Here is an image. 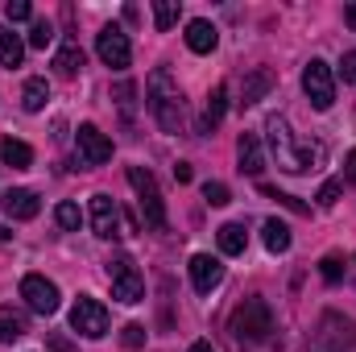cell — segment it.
I'll use <instances>...</instances> for the list:
<instances>
[{
	"instance_id": "cell-9",
	"label": "cell",
	"mask_w": 356,
	"mask_h": 352,
	"mask_svg": "<svg viewBox=\"0 0 356 352\" xmlns=\"http://www.w3.org/2000/svg\"><path fill=\"white\" fill-rule=\"evenodd\" d=\"M95 54H99V63H104V67L124 71V67H129V58H133V46H129V38H124V29H120V25H104V29L95 33Z\"/></svg>"
},
{
	"instance_id": "cell-5",
	"label": "cell",
	"mask_w": 356,
	"mask_h": 352,
	"mask_svg": "<svg viewBox=\"0 0 356 352\" xmlns=\"http://www.w3.org/2000/svg\"><path fill=\"white\" fill-rule=\"evenodd\" d=\"M353 344H356V328L340 311H327L319 319V328L311 332V352H348Z\"/></svg>"
},
{
	"instance_id": "cell-10",
	"label": "cell",
	"mask_w": 356,
	"mask_h": 352,
	"mask_svg": "<svg viewBox=\"0 0 356 352\" xmlns=\"http://www.w3.org/2000/svg\"><path fill=\"white\" fill-rule=\"evenodd\" d=\"M21 298H25V307L38 311V315H54V311H58V286H54L50 278H42V273H25V278H21Z\"/></svg>"
},
{
	"instance_id": "cell-31",
	"label": "cell",
	"mask_w": 356,
	"mask_h": 352,
	"mask_svg": "<svg viewBox=\"0 0 356 352\" xmlns=\"http://www.w3.org/2000/svg\"><path fill=\"white\" fill-rule=\"evenodd\" d=\"M203 199H207L211 207H224L232 195H228V186H224V182H203Z\"/></svg>"
},
{
	"instance_id": "cell-12",
	"label": "cell",
	"mask_w": 356,
	"mask_h": 352,
	"mask_svg": "<svg viewBox=\"0 0 356 352\" xmlns=\"http://www.w3.org/2000/svg\"><path fill=\"white\" fill-rule=\"evenodd\" d=\"M79 158H83V166H104V162H112V141L95 129V125H79Z\"/></svg>"
},
{
	"instance_id": "cell-30",
	"label": "cell",
	"mask_w": 356,
	"mask_h": 352,
	"mask_svg": "<svg viewBox=\"0 0 356 352\" xmlns=\"http://www.w3.org/2000/svg\"><path fill=\"white\" fill-rule=\"evenodd\" d=\"M261 195H269V199H277L282 207H290V211H298V216H307V203H302V199H294V195H282L277 186H266V182H261Z\"/></svg>"
},
{
	"instance_id": "cell-2",
	"label": "cell",
	"mask_w": 356,
	"mask_h": 352,
	"mask_svg": "<svg viewBox=\"0 0 356 352\" xmlns=\"http://www.w3.org/2000/svg\"><path fill=\"white\" fill-rule=\"evenodd\" d=\"M145 108L154 112V120L166 133H178L182 129V91H178V83L170 79L166 67H158L149 75V83H145Z\"/></svg>"
},
{
	"instance_id": "cell-35",
	"label": "cell",
	"mask_w": 356,
	"mask_h": 352,
	"mask_svg": "<svg viewBox=\"0 0 356 352\" xmlns=\"http://www.w3.org/2000/svg\"><path fill=\"white\" fill-rule=\"evenodd\" d=\"M133 99H137V88H133V83H120V88H116V104H120L124 116H133Z\"/></svg>"
},
{
	"instance_id": "cell-40",
	"label": "cell",
	"mask_w": 356,
	"mask_h": 352,
	"mask_svg": "<svg viewBox=\"0 0 356 352\" xmlns=\"http://www.w3.org/2000/svg\"><path fill=\"white\" fill-rule=\"evenodd\" d=\"M186 352H216V349H211L207 340H195V344H191V349H186Z\"/></svg>"
},
{
	"instance_id": "cell-7",
	"label": "cell",
	"mask_w": 356,
	"mask_h": 352,
	"mask_svg": "<svg viewBox=\"0 0 356 352\" xmlns=\"http://www.w3.org/2000/svg\"><path fill=\"white\" fill-rule=\"evenodd\" d=\"M302 91H307L311 108H319V112H327L336 104V75H332V67L323 58H311L302 67Z\"/></svg>"
},
{
	"instance_id": "cell-29",
	"label": "cell",
	"mask_w": 356,
	"mask_h": 352,
	"mask_svg": "<svg viewBox=\"0 0 356 352\" xmlns=\"http://www.w3.org/2000/svg\"><path fill=\"white\" fill-rule=\"evenodd\" d=\"M319 273H323V282H340V278H344V257H340V253H327V257L319 262Z\"/></svg>"
},
{
	"instance_id": "cell-41",
	"label": "cell",
	"mask_w": 356,
	"mask_h": 352,
	"mask_svg": "<svg viewBox=\"0 0 356 352\" xmlns=\"http://www.w3.org/2000/svg\"><path fill=\"white\" fill-rule=\"evenodd\" d=\"M348 25H353V29H356V4H353V8H348Z\"/></svg>"
},
{
	"instance_id": "cell-16",
	"label": "cell",
	"mask_w": 356,
	"mask_h": 352,
	"mask_svg": "<svg viewBox=\"0 0 356 352\" xmlns=\"http://www.w3.org/2000/svg\"><path fill=\"white\" fill-rule=\"evenodd\" d=\"M216 42H220V33H216L211 21H186V46H191L195 54H211Z\"/></svg>"
},
{
	"instance_id": "cell-19",
	"label": "cell",
	"mask_w": 356,
	"mask_h": 352,
	"mask_svg": "<svg viewBox=\"0 0 356 352\" xmlns=\"http://www.w3.org/2000/svg\"><path fill=\"white\" fill-rule=\"evenodd\" d=\"M224 112H228V88L220 83V88L207 95V108H203V125H199V133H211V129L224 120Z\"/></svg>"
},
{
	"instance_id": "cell-17",
	"label": "cell",
	"mask_w": 356,
	"mask_h": 352,
	"mask_svg": "<svg viewBox=\"0 0 356 352\" xmlns=\"http://www.w3.org/2000/svg\"><path fill=\"white\" fill-rule=\"evenodd\" d=\"M54 71H58L63 79H75V75L83 71V50H79V42H63V50L54 54Z\"/></svg>"
},
{
	"instance_id": "cell-8",
	"label": "cell",
	"mask_w": 356,
	"mask_h": 352,
	"mask_svg": "<svg viewBox=\"0 0 356 352\" xmlns=\"http://www.w3.org/2000/svg\"><path fill=\"white\" fill-rule=\"evenodd\" d=\"M71 328L88 340H104L108 336V307L91 294H79L75 307H71Z\"/></svg>"
},
{
	"instance_id": "cell-22",
	"label": "cell",
	"mask_w": 356,
	"mask_h": 352,
	"mask_svg": "<svg viewBox=\"0 0 356 352\" xmlns=\"http://www.w3.org/2000/svg\"><path fill=\"white\" fill-rule=\"evenodd\" d=\"M216 241H220V253H228V257L245 253V245H249V237H245V224H224V228L216 232Z\"/></svg>"
},
{
	"instance_id": "cell-28",
	"label": "cell",
	"mask_w": 356,
	"mask_h": 352,
	"mask_svg": "<svg viewBox=\"0 0 356 352\" xmlns=\"http://www.w3.org/2000/svg\"><path fill=\"white\" fill-rule=\"evenodd\" d=\"M175 21H178V4H175V0H158V4H154V25L166 33Z\"/></svg>"
},
{
	"instance_id": "cell-26",
	"label": "cell",
	"mask_w": 356,
	"mask_h": 352,
	"mask_svg": "<svg viewBox=\"0 0 356 352\" xmlns=\"http://www.w3.org/2000/svg\"><path fill=\"white\" fill-rule=\"evenodd\" d=\"M54 220H58V228H63V232H79V224H83V211H79V207L67 199V203H58V207H54Z\"/></svg>"
},
{
	"instance_id": "cell-34",
	"label": "cell",
	"mask_w": 356,
	"mask_h": 352,
	"mask_svg": "<svg viewBox=\"0 0 356 352\" xmlns=\"http://www.w3.org/2000/svg\"><path fill=\"white\" fill-rule=\"evenodd\" d=\"M120 344H124V349H141V344H145V328H141V323H129V328L120 332Z\"/></svg>"
},
{
	"instance_id": "cell-32",
	"label": "cell",
	"mask_w": 356,
	"mask_h": 352,
	"mask_svg": "<svg viewBox=\"0 0 356 352\" xmlns=\"http://www.w3.org/2000/svg\"><path fill=\"white\" fill-rule=\"evenodd\" d=\"M4 17H8V21H29L33 8H29V0H8V4H4Z\"/></svg>"
},
{
	"instance_id": "cell-4",
	"label": "cell",
	"mask_w": 356,
	"mask_h": 352,
	"mask_svg": "<svg viewBox=\"0 0 356 352\" xmlns=\"http://www.w3.org/2000/svg\"><path fill=\"white\" fill-rule=\"evenodd\" d=\"M129 186L137 191V207L145 216V228L149 232H166V203H162V191H158L154 175L141 170V166H129Z\"/></svg>"
},
{
	"instance_id": "cell-37",
	"label": "cell",
	"mask_w": 356,
	"mask_h": 352,
	"mask_svg": "<svg viewBox=\"0 0 356 352\" xmlns=\"http://www.w3.org/2000/svg\"><path fill=\"white\" fill-rule=\"evenodd\" d=\"M340 67H344V79L356 88V50H348V54H344V63H340Z\"/></svg>"
},
{
	"instance_id": "cell-39",
	"label": "cell",
	"mask_w": 356,
	"mask_h": 352,
	"mask_svg": "<svg viewBox=\"0 0 356 352\" xmlns=\"http://www.w3.org/2000/svg\"><path fill=\"white\" fill-rule=\"evenodd\" d=\"M175 178H178V182H191V166H186V162H178V166H175Z\"/></svg>"
},
{
	"instance_id": "cell-1",
	"label": "cell",
	"mask_w": 356,
	"mask_h": 352,
	"mask_svg": "<svg viewBox=\"0 0 356 352\" xmlns=\"http://www.w3.org/2000/svg\"><path fill=\"white\" fill-rule=\"evenodd\" d=\"M266 133H269V150H273V158H277V166L286 175H302V170H315V162H323V145H315V141L298 145L286 116H269Z\"/></svg>"
},
{
	"instance_id": "cell-24",
	"label": "cell",
	"mask_w": 356,
	"mask_h": 352,
	"mask_svg": "<svg viewBox=\"0 0 356 352\" xmlns=\"http://www.w3.org/2000/svg\"><path fill=\"white\" fill-rule=\"evenodd\" d=\"M273 88V75H269L266 67H257V71H249V79H245V95H241V104L249 108V104H257L266 91Z\"/></svg>"
},
{
	"instance_id": "cell-38",
	"label": "cell",
	"mask_w": 356,
	"mask_h": 352,
	"mask_svg": "<svg viewBox=\"0 0 356 352\" xmlns=\"http://www.w3.org/2000/svg\"><path fill=\"white\" fill-rule=\"evenodd\" d=\"M344 178H348V182L356 186V150L348 154V162H344Z\"/></svg>"
},
{
	"instance_id": "cell-21",
	"label": "cell",
	"mask_w": 356,
	"mask_h": 352,
	"mask_svg": "<svg viewBox=\"0 0 356 352\" xmlns=\"http://www.w3.org/2000/svg\"><path fill=\"white\" fill-rule=\"evenodd\" d=\"M25 332H29L25 315H21V311H13V307H0V344H13V340H21Z\"/></svg>"
},
{
	"instance_id": "cell-13",
	"label": "cell",
	"mask_w": 356,
	"mask_h": 352,
	"mask_svg": "<svg viewBox=\"0 0 356 352\" xmlns=\"http://www.w3.org/2000/svg\"><path fill=\"white\" fill-rule=\"evenodd\" d=\"M191 282H195L199 294H211V290L224 282V262L211 257V253H195V257H191Z\"/></svg>"
},
{
	"instance_id": "cell-36",
	"label": "cell",
	"mask_w": 356,
	"mask_h": 352,
	"mask_svg": "<svg viewBox=\"0 0 356 352\" xmlns=\"http://www.w3.org/2000/svg\"><path fill=\"white\" fill-rule=\"evenodd\" d=\"M46 352H79V349H75L63 332H50V336H46Z\"/></svg>"
},
{
	"instance_id": "cell-14",
	"label": "cell",
	"mask_w": 356,
	"mask_h": 352,
	"mask_svg": "<svg viewBox=\"0 0 356 352\" xmlns=\"http://www.w3.org/2000/svg\"><path fill=\"white\" fill-rule=\"evenodd\" d=\"M4 216L8 220H33L38 211H42V203H38V195L33 191H25V186H13V191H4Z\"/></svg>"
},
{
	"instance_id": "cell-6",
	"label": "cell",
	"mask_w": 356,
	"mask_h": 352,
	"mask_svg": "<svg viewBox=\"0 0 356 352\" xmlns=\"http://www.w3.org/2000/svg\"><path fill=\"white\" fill-rule=\"evenodd\" d=\"M108 282H112V298H120V303H141L145 298V278H141V269L133 257H112L108 262Z\"/></svg>"
},
{
	"instance_id": "cell-27",
	"label": "cell",
	"mask_w": 356,
	"mask_h": 352,
	"mask_svg": "<svg viewBox=\"0 0 356 352\" xmlns=\"http://www.w3.org/2000/svg\"><path fill=\"white\" fill-rule=\"evenodd\" d=\"M54 42V25L46 21V17H33V25H29V46L33 50H46Z\"/></svg>"
},
{
	"instance_id": "cell-23",
	"label": "cell",
	"mask_w": 356,
	"mask_h": 352,
	"mask_svg": "<svg viewBox=\"0 0 356 352\" xmlns=\"http://www.w3.org/2000/svg\"><path fill=\"white\" fill-rule=\"evenodd\" d=\"M21 58H25V42L13 33V29H0V67H21Z\"/></svg>"
},
{
	"instance_id": "cell-15",
	"label": "cell",
	"mask_w": 356,
	"mask_h": 352,
	"mask_svg": "<svg viewBox=\"0 0 356 352\" xmlns=\"http://www.w3.org/2000/svg\"><path fill=\"white\" fill-rule=\"evenodd\" d=\"M236 158H241V170L253 178H261L266 170V150H261V141L253 137V133H241V141H236Z\"/></svg>"
},
{
	"instance_id": "cell-18",
	"label": "cell",
	"mask_w": 356,
	"mask_h": 352,
	"mask_svg": "<svg viewBox=\"0 0 356 352\" xmlns=\"http://www.w3.org/2000/svg\"><path fill=\"white\" fill-rule=\"evenodd\" d=\"M0 162L13 166V170H29V166H33V150H29L25 141L4 137V141H0Z\"/></svg>"
},
{
	"instance_id": "cell-11",
	"label": "cell",
	"mask_w": 356,
	"mask_h": 352,
	"mask_svg": "<svg viewBox=\"0 0 356 352\" xmlns=\"http://www.w3.org/2000/svg\"><path fill=\"white\" fill-rule=\"evenodd\" d=\"M91 232L99 241H116L120 237V207L112 203V195H91Z\"/></svg>"
},
{
	"instance_id": "cell-25",
	"label": "cell",
	"mask_w": 356,
	"mask_h": 352,
	"mask_svg": "<svg viewBox=\"0 0 356 352\" xmlns=\"http://www.w3.org/2000/svg\"><path fill=\"white\" fill-rule=\"evenodd\" d=\"M261 241H266L269 253H286V249H290V228H286L282 220H266V224H261Z\"/></svg>"
},
{
	"instance_id": "cell-33",
	"label": "cell",
	"mask_w": 356,
	"mask_h": 352,
	"mask_svg": "<svg viewBox=\"0 0 356 352\" xmlns=\"http://www.w3.org/2000/svg\"><path fill=\"white\" fill-rule=\"evenodd\" d=\"M340 191H344V186H340L336 178L323 182V186H319V207H336V203H340Z\"/></svg>"
},
{
	"instance_id": "cell-3",
	"label": "cell",
	"mask_w": 356,
	"mask_h": 352,
	"mask_svg": "<svg viewBox=\"0 0 356 352\" xmlns=\"http://www.w3.org/2000/svg\"><path fill=\"white\" fill-rule=\"evenodd\" d=\"M228 332L236 336V344H245V349H253V344H261L269 340V332H273V311H269L266 298H245L236 311H232V319H228Z\"/></svg>"
},
{
	"instance_id": "cell-42",
	"label": "cell",
	"mask_w": 356,
	"mask_h": 352,
	"mask_svg": "<svg viewBox=\"0 0 356 352\" xmlns=\"http://www.w3.org/2000/svg\"><path fill=\"white\" fill-rule=\"evenodd\" d=\"M8 237H13V232H8V228H4V224H0V241H8Z\"/></svg>"
},
{
	"instance_id": "cell-20",
	"label": "cell",
	"mask_w": 356,
	"mask_h": 352,
	"mask_svg": "<svg viewBox=\"0 0 356 352\" xmlns=\"http://www.w3.org/2000/svg\"><path fill=\"white\" fill-rule=\"evenodd\" d=\"M46 99H50V83H46L42 75L25 79V88H21V108H25V112H42Z\"/></svg>"
}]
</instances>
